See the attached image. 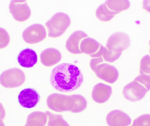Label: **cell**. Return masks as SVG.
Returning a JSON list of instances; mask_svg holds the SVG:
<instances>
[{"label":"cell","mask_w":150,"mask_h":126,"mask_svg":"<svg viewBox=\"0 0 150 126\" xmlns=\"http://www.w3.org/2000/svg\"><path fill=\"white\" fill-rule=\"evenodd\" d=\"M50 82L58 91L72 92L81 87L83 82V76L77 66L71 63H63L52 70Z\"/></svg>","instance_id":"obj_1"},{"label":"cell","mask_w":150,"mask_h":126,"mask_svg":"<svg viewBox=\"0 0 150 126\" xmlns=\"http://www.w3.org/2000/svg\"><path fill=\"white\" fill-rule=\"evenodd\" d=\"M47 104L48 108L54 111L78 113L86 109L87 102L83 96L79 94L67 96L54 93L48 96Z\"/></svg>","instance_id":"obj_2"},{"label":"cell","mask_w":150,"mask_h":126,"mask_svg":"<svg viewBox=\"0 0 150 126\" xmlns=\"http://www.w3.org/2000/svg\"><path fill=\"white\" fill-rule=\"evenodd\" d=\"M70 24L71 19L67 14L58 12L47 21L45 25L48 30V37L57 38L65 33Z\"/></svg>","instance_id":"obj_3"},{"label":"cell","mask_w":150,"mask_h":126,"mask_svg":"<svg viewBox=\"0 0 150 126\" xmlns=\"http://www.w3.org/2000/svg\"><path fill=\"white\" fill-rule=\"evenodd\" d=\"M25 75L20 69L13 68L4 71L0 75V83L7 88L19 87L25 81Z\"/></svg>","instance_id":"obj_4"},{"label":"cell","mask_w":150,"mask_h":126,"mask_svg":"<svg viewBox=\"0 0 150 126\" xmlns=\"http://www.w3.org/2000/svg\"><path fill=\"white\" fill-rule=\"evenodd\" d=\"M131 40L129 35L122 32L112 34L108 39L106 47L108 50L115 53H122L130 45Z\"/></svg>","instance_id":"obj_5"},{"label":"cell","mask_w":150,"mask_h":126,"mask_svg":"<svg viewBox=\"0 0 150 126\" xmlns=\"http://www.w3.org/2000/svg\"><path fill=\"white\" fill-rule=\"evenodd\" d=\"M47 36L45 28L42 25L35 24L26 28L23 33V38L26 43L37 44L43 41Z\"/></svg>","instance_id":"obj_6"},{"label":"cell","mask_w":150,"mask_h":126,"mask_svg":"<svg viewBox=\"0 0 150 126\" xmlns=\"http://www.w3.org/2000/svg\"><path fill=\"white\" fill-rule=\"evenodd\" d=\"M148 92V90L144 85L137 81H134L124 87L122 92L126 99L134 102L143 99Z\"/></svg>","instance_id":"obj_7"},{"label":"cell","mask_w":150,"mask_h":126,"mask_svg":"<svg viewBox=\"0 0 150 126\" xmlns=\"http://www.w3.org/2000/svg\"><path fill=\"white\" fill-rule=\"evenodd\" d=\"M9 8L14 19L18 22L26 21L31 14L30 7L24 1H11Z\"/></svg>","instance_id":"obj_8"},{"label":"cell","mask_w":150,"mask_h":126,"mask_svg":"<svg viewBox=\"0 0 150 126\" xmlns=\"http://www.w3.org/2000/svg\"><path fill=\"white\" fill-rule=\"evenodd\" d=\"M94 72L98 78L110 84H113L116 82L119 76L117 69L108 63L99 64L95 68Z\"/></svg>","instance_id":"obj_9"},{"label":"cell","mask_w":150,"mask_h":126,"mask_svg":"<svg viewBox=\"0 0 150 126\" xmlns=\"http://www.w3.org/2000/svg\"><path fill=\"white\" fill-rule=\"evenodd\" d=\"M40 99L38 92L33 89L27 88L23 90L18 96V100L21 106L31 109L35 107Z\"/></svg>","instance_id":"obj_10"},{"label":"cell","mask_w":150,"mask_h":126,"mask_svg":"<svg viewBox=\"0 0 150 126\" xmlns=\"http://www.w3.org/2000/svg\"><path fill=\"white\" fill-rule=\"evenodd\" d=\"M106 120L109 126H128L132 122L129 116L120 110H114L109 112Z\"/></svg>","instance_id":"obj_11"},{"label":"cell","mask_w":150,"mask_h":126,"mask_svg":"<svg viewBox=\"0 0 150 126\" xmlns=\"http://www.w3.org/2000/svg\"><path fill=\"white\" fill-rule=\"evenodd\" d=\"M112 93V90L111 86L103 83H99L93 89L92 98L96 103H103L109 99Z\"/></svg>","instance_id":"obj_12"},{"label":"cell","mask_w":150,"mask_h":126,"mask_svg":"<svg viewBox=\"0 0 150 126\" xmlns=\"http://www.w3.org/2000/svg\"><path fill=\"white\" fill-rule=\"evenodd\" d=\"M88 37L83 31H76L69 37L66 42L67 50L73 54L82 53L80 50V44L83 39Z\"/></svg>","instance_id":"obj_13"},{"label":"cell","mask_w":150,"mask_h":126,"mask_svg":"<svg viewBox=\"0 0 150 126\" xmlns=\"http://www.w3.org/2000/svg\"><path fill=\"white\" fill-rule=\"evenodd\" d=\"M62 54L59 51L53 48H49L43 51L40 55L42 64L47 67L55 65L60 61Z\"/></svg>","instance_id":"obj_14"},{"label":"cell","mask_w":150,"mask_h":126,"mask_svg":"<svg viewBox=\"0 0 150 126\" xmlns=\"http://www.w3.org/2000/svg\"><path fill=\"white\" fill-rule=\"evenodd\" d=\"M17 60L22 67L30 68L38 62V55L33 50L28 48L24 49L19 53Z\"/></svg>","instance_id":"obj_15"},{"label":"cell","mask_w":150,"mask_h":126,"mask_svg":"<svg viewBox=\"0 0 150 126\" xmlns=\"http://www.w3.org/2000/svg\"><path fill=\"white\" fill-rule=\"evenodd\" d=\"M101 46L95 39L92 38H85L80 43V50L82 53L88 54L93 58Z\"/></svg>","instance_id":"obj_16"},{"label":"cell","mask_w":150,"mask_h":126,"mask_svg":"<svg viewBox=\"0 0 150 126\" xmlns=\"http://www.w3.org/2000/svg\"><path fill=\"white\" fill-rule=\"evenodd\" d=\"M47 118L45 113L34 112L28 116L25 126H45Z\"/></svg>","instance_id":"obj_17"},{"label":"cell","mask_w":150,"mask_h":126,"mask_svg":"<svg viewBox=\"0 0 150 126\" xmlns=\"http://www.w3.org/2000/svg\"><path fill=\"white\" fill-rule=\"evenodd\" d=\"M105 3L109 10L117 14L128 9L130 6V2L128 0H108Z\"/></svg>","instance_id":"obj_18"},{"label":"cell","mask_w":150,"mask_h":126,"mask_svg":"<svg viewBox=\"0 0 150 126\" xmlns=\"http://www.w3.org/2000/svg\"><path fill=\"white\" fill-rule=\"evenodd\" d=\"M116 14H117L116 12L109 10L105 3L100 5L96 11L97 18L102 22L110 21Z\"/></svg>","instance_id":"obj_19"},{"label":"cell","mask_w":150,"mask_h":126,"mask_svg":"<svg viewBox=\"0 0 150 126\" xmlns=\"http://www.w3.org/2000/svg\"><path fill=\"white\" fill-rule=\"evenodd\" d=\"M45 113L48 117V126H70L61 114H53L48 111Z\"/></svg>","instance_id":"obj_20"},{"label":"cell","mask_w":150,"mask_h":126,"mask_svg":"<svg viewBox=\"0 0 150 126\" xmlns=\"http://www.w3.org/2000/svg\"><path fill=\"white\" fill-rule=\"evenodd\" d=\"M140 73L150 77V56L149 54L144 56L141 60Z\"/></svg>","instance_id":"obj_21"},{"label":"cell","mask_w":150,"mask_h":126,"mask_svg":"<svg viewBox=\"0 0 150 126\" xmlns=\"http://www.w3.org/2000/svg\"><path fill=\"white\" fill-rule=\"evenodd\" d=\"M121 54L122 53L114 52L108 50L107 47H105L102 57L105 61L112 63L118 60Z\"/></svg>","instance_id":"obj_22"},{"label":"cell","mask_w":150,"mask_h":126,"mask_svg":"<svg viewBox=\"0 0 150 126\" xmlns=\"http://www.w3.org/2000/svg\"><path fill=\"white\" fill-rule=\"evenodd\" d=\"M131 126H150V114H144L137 118Z\"/></svg>","instance_id":"obj_23"},{"label":"cell","mask_w":150,"mask_h":126,"mask_svg":"<svg viewBox=\"0 0 150 126\" xmlns=\"http://www.w3.org/2000/svg\"><path fill=\"white\" fill-rule=\"evenodd\" d=\"M10 40L9 35L7 31L0 28V49H3L8 45Z\"/></svg>","instance_id":"obj_24"},{"label":"cell","mask_w":150,"mask_h":126,"mask_svg":"<svg viewBox=\"0 0 150 126\" xmlns=\"http://www.w3.org/2000/svg\"><path fill=\"white\" fill-rule=\"evenodd\" d=\"M134 81H137L144 86L148 90H150V77L144 75H140L135 78Z\"/></svg>","instance_id":"obj_25"},{"label":"cell","mask_w":150,"mask_h":126,"mask_svg":"<svg viewBox=\"0 0 150 126\" xmlns=\"http://www.w3.org/2000/svg\"><path fill=\"white\" fill-rule=\"evenodd\" d=\"M104 61H105L103 59L102 57L92 58L91 60V62H90V67L91 69L94 71L96 67L99 64L104 62Z\"/></svg>","instance_id":"obj_26"},{"label":"cell","mask_w":150,"mask_h":126,"mask_svg":"<svg viewBox=\"0 0 150 126\" xmlns=\"http://www.w3.org/2000/svg\"><path fill=\"white\" fill-rule=\"evenodd\" d=\"M143 8L150 13V0H145L143 2Z\"/></svg>","instance_id":"obj_27"},{"label":"cell","mask_w":150,"mask_h":126,"mask_svg":"<svg viewBox=\"0 0 150 126\" xmlns=\"http://www.w3.org/2000/svg\"><path fill=\"white\" fill-rule=\"evenodd\" d=\"M5 110H4L2 104L0 103V119L3 120L5 118Z\"/></svg>","instance_id":"obj_28"},{"label":"cell","mask_w":150,"mask_h":126,"mask_svg":"<svg viewBox=\"0 0 150 126\" xmlns=\"http://www.w3.org/2000/svg\"><path fill=\"white\" fill-rule=\"evenodd\" d=\"M0 126H5L2 120L0 119Z\"/></svg>","instance_id":"obj_29"},{"label":"cell","mask_w":150,"mask_h":126,"mask_svg":"<svg viewBox=\"0 0 150 126\" xmlns=\"http://www.w3.org/2000/svg\"><path fill=\"white\" fill-rule=\"evenodd\" d=\"M149 44H150V42H149Z\"/></svg>","instance_id":"obj_30"}]
</instances>
